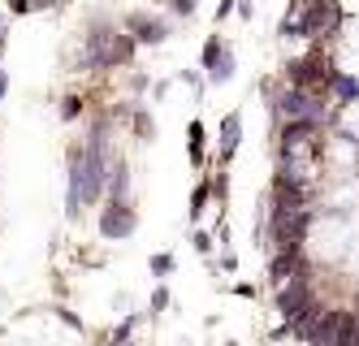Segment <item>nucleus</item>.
<instances>
[{
  "instance_id": "obj_1",
  "label": "nucleus",
  "mask_w": 359,
  "mask_h": 346,
  "mask_svg": "<svg viewBox=\"0 0 359 346\" xmlns=\"http://www.w3.org/2000/svg\"><path fill=\"white\" fill-rule=\"evenodd\" d=\"M273 117L277 122H312V126H329V100L324 91H312V87H286L273 91Z\"/></svg>"
},
{
  "instance_id": "obj_4",
  "label": "nucleus",
  "mask_w": 359,
  "mask_h": 346,
  "mask_svg": "<svg viewBox=\"0 0 359 346\" xmlns=\"http://www.w3.org/2000/svg\"><path fill=\"white\" fill-rule=\"evenodd\" d=\"M269 273H273V282H277V286H282V282H290V277H307L303 247H295V251H273V265H269Z\"/></svg>"
},
{
  "instance_id": "obj_21",
  "label": "nucleus",
  "mask_w": 359,
  "mask_h": 346,
  "mask_svg": "<svg viewBox=\"0 0 359 346\" xmlns=\"http://www.w3.org/2000/svg\"><path fill=\"white\" fill-rule=\"evenodd\" d=\"M9 9L13 13H30V0H9Z\"/></svg>"
},
{
  "instance_id": "obj_20",
  "label": "nucleus",
  "mask_w": 359,
  "mask_h": 346,
  "mask_svg": "<svg viewBox=\"0 0 359 346\" xmlns=\"http://www.w3.org/2000/svg\"><path fill=\"white\" fill-rule=\"evenodd\" d=\"M221 269H225V273H234V269H238V260H234V251H225V256H221Z\"/></svg>"
},
{
  "instance_id": "obj_15",
  "label": "nucleus",
  "mask_w": 359,
  "mask_h": 346,
  "mask_svg": "<svg viewBox=\"0 0 359 346\" xmlns=\"http://www.w3.org/2000/svg\"><path fill=\"white\" fill-rule=\"evenodd\" d=\"M78 113H83V100H78V95H70V100H65V108H61V117H65V122H74Z\"/></svg>"
},
{
  "instance_id": "obj_2",
  "label": "nucleus",
  "mask_w": 359,
  "mask_h": 346,
  "mask_svg": "<svg viewBox=\"0 0 359 346\" xmlns=\"http://www.w3.org/2000/svg\"><path fill=\"white\" fill-rule=\"evenodd\" d=\"M316 307V294H312V277H290V282L277 286V311L286 316V325L303 320L307 311Z\"/></svg>"
},
{
  "instance_id": "obj_3",
  "label": "nucleus",
  "mask_w": 359,
  "mask_h": 346,
  "mask_svg": "<svg viewBox=\"0 0 359 346\" xmlns=\"http://www.w3.org/2000/svg\"><path fill=\"white\" fill-rule=\"evenodd\" d=\"M139 229V217H135V208H130V200H113L108 208H104V217H100V234L108 238V242H122V238H130Z\"/></svg>"
},
{
  "instance_id": "obj_6",
  "label": "nucleus",
  "mask_w": 359,
  "mask_h": 346,
  "mask_svg": "<svg viewBox=\"0 0 359 346\" xmlns=\"http://www.w3.org/2000/svg\"><path fill=\"white\" fill-rule=\"evenodd\" d=\"M238 139H242V113H230L221 126V164H230V156L238 152Z\"/></svg>"
},
{
  "instance_id": "obj_22",
  "label": "nucleus",
  "mask_w": 359,
  "mask_h": 346,
  "mask_svg": "<svg viewBox=\"0 0 359 346\" xmlns=\"http://www.w3.org/2000/svg\"><path fill=\"white\" fill-rule=\"evenodd\" d=\"M5 91H9V74L0 70V100H5Z\"/></svg>"
},
{
  "instance_id": "obj_5",
  "label": "nucleus",
  "mask_w": 359,
  "mask_h": 346,
  "mask_svg": "<svg viewBox=\"0 0 359 346\" xmlns=\"http://www.w3.org/2000/svg\"><path fill=\"white\" fill-rule=\"evenodd\" d=\"M130 30H135V35H130L135 44H152V48L169 39V26L156 22V18H143V13H130Z\"/></svg>"
},
{
  "instance_id": "obj_10",
  "label": "nucleus",
  "mask_w": 359,
  "mask_h": 346,
  "mask_svg": "<svg viewBox=\"0 0 359 346\" xmlns=\"http://www.w3.org/2000/svg\"><path fill=\"white\" fill-rule=\"evenodd\" d=\"M191 164H195V169H200V164H204V122H191Z\"/></svg>"
},
{
  "instance_id": "obj_16",
  "label": "nucleus",
  "mask_w": 359,
  "mask_h": 346,
  "mask_svg": "<svg viewBox=\"0 0 359 346\" xmlns=\"http://www.w3.org/2000/svg\"><path fill=\"white\" fill-rule=\"evenodd\" d=\"M169 5H173V13H177V18H191V13H195V5H200V0H169Z\"/></svg>"
},
{
  "instance_id": "obj_17",
  "label": "nucleus",
  "mask_w": 359,
  "mask_h": 346,
  "mask_svg": "<svg viewBox=\"0 0 359 346\" xmlns=\"http://www.w3.org/2000/svg\"><path fill=\"white\" fill-rule=\"evenodd\" d=\"M165 307H169V290L156 286V294H152V311H165Z\"/></svg>"
},
{
  "instance_id": "obj_9",
  "label": "nucleus",
  "mask_w": 359,
  "mask_h": 346,
  "mask_svg": "<svg viewBox=\"0 0 359 346\" xmlns=\"http://www.w3.org/2000/svg\"><path fill=\"white\" fill-rule=\"evenodd\" d=\"M230 78H234V48L225 44L217 52V61H212V70H208V82H230Z\"/></svg>"
},
{
  "instance_id": "obj_12",
  "label": "nucleus",
  "mask_w": 359,
  "mask_h": 346,
  "mask_svg": "<svg viewBox=\"0 0 359 346\" xmlns=\"http://www.w3.org/2000/svg\"><path fill=\"white\" fill-rule=\"evenodd\" d=\"M221 48H225V39H221V35H208V44H204V70H212V61H217Z\"/></svg>"
},
{
  "instance_id": "obj_18",
  "label": "nucleus",
  "mask_w": 359,
  "mask_h": 346,
  "mask_svg": "<svg viewBox=\"0 0 359 346\" xmlns=\"http://www.w3.org/2000/svg\"><path fill=\"white\" fill-rule=\"evenodd\" d=\"M195 251H200V256H208V251H212V238L204 234V229H200V234H195Z\"/></svg>"
},
{
  "instance_id": "obj_8",
  "label": "nucleus",
  "mask_w": 359,
  "mask_h": 346,
  "mask_svg": "<svg viewBox=\"0 0 359 346\" xmlns=\"http://www.w3.org/2000/svg\"><path fill=\"white\" fill-rule=\"evenodd\" d=\"M108 195L113 200H126L130 195V169H126V160H108Z\"/></svg>"
},
{
  "instance_id": "obj_19",
  "label": "nucleus",
  "mask_w": 359,
  "mask_h": 346,
  "mask_svg": "<svg viewBox=\"0 0 359 346\" xmlns=\"http://www.w3.org/2000/svg\"><path fill=\"white\" fill-rule=\"evenodd\" d=\"M230 13H234V0H221V5H217V22H225Z\"/></svg>"
},
{
  "instance_id": "obj_7",
  "label": "nucleus",
  "mask_w": 359,
  "mask_h": 346,
  "mask_svg": "<svg viewBox=\"0 0 359 346\" xmlns=\"http://www.w3.org/2000/svg\"><path fill=\"white\" fill-rule=\"evenodd\" d=\"M324 91L338 95V108H351V104H355V78H351L347 70H333V74H329V87H324Z\"/></svg>"
},
{
  "instance_id": "obj_14",
  "label": "nucleus",
  "mask_w": 359,
  "mask_h": 346,
  "mask_svg": "<svg viewBox=\"0 0 359 346\" xmlns=\"http://www.w3.org/2000/svg\"><path fill=\"white\" fill-rule=\"evenodd\" d=\"M130 329H135V316H126V320H122V329L113 334V342H108V346H126V342H130Z\"/></svg>"
},
{
  "instance_id": "obj_11",
  "label": "nucleus",
  "mask_w": 359,
  "mask_h": 346,
  "mask_svg": "<svg viewBox=\"0 0 359 346\" xmlns=\"http://www.w3.org/2000/svg\"><path fill=\"white\" fill-rule=\"evenodd\" d=\"M208 195H212V186H208V182H200V186H195V195H191V221H200V217H204Z\"/></svg>"
},
{
  "instance_id": "obj_23",
  "label": "nucleus",
  "mask_w": 359,
  "mask_h": 346,
  "mask_svg": "<svg viewBox=\"0 0 359 346\" xmlns=\"http://www.w3.org/2000/svg\"><path fill=\"white\" fill-rule=\"evenodd\" d=\"M48 5H57V0H30V9H48Z\"/></svg>"
},
{
  "instance_id": "obj_13",
  "label": "nucleus",
  "mask_w": 359,
  "mask_h": 346,
  "mask_svg": "<svg viewBox=\"0 0 359 346\" xmlns=\"http://www.w3.org/2000/svg\"><path fill=\"white\" fill-rule=\"evenodd\" d=\"M152 273L156 277H169L173 273V256H152Z\"/></svg>"
},
{
  "instance_id": "obj_24",
  "label": "nucleus",
  "mask_w": 359,
  "mask_h": 346,
  "mask_svg": "<svg viewBox=\"0 0 359 346\" xmlns=\"http://www.w3.org/2000/svg\"><path fill=\"white\" fill-rule=\"evenodd\" d=\"M0 52H5V35H0Z\"/></svg>"
}]
</instances>
